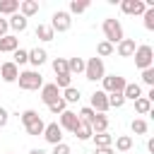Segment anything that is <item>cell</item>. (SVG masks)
<instances>
[{
    "mask_svg": "<svg viewBox=\"0 0 154 154\" xmlns=\"http://www.w3.org/2000/svg\"><path fill=\"white\" fill-rule=\"evenodd\" d=\"M96 53H99V55H111V53H113V46H111L108 41H101V43L96 46Z\"/></svg>",
    "mask_w": 154,
    "mask_h": 154,
    "instance_id": "cell-36",
    "label": "cell"
},
{
    "mask_svg": "<svg viewBox=\"0 0 154 154\" xmlns=\"http://www.w3.org/2000/svg\"><path fill=\"white\" fill-rule=\"evenodd\" d=\"M89 125H91V130H94V132H106V128H108V118H106L103 113H96V116L91 118V123H89Z\"/></svg>",
    "mask_w": 154,
    "mask_h": 154,
    "instance_id": "cell-16",
    "label": "cell"
},
{
    "mask_svg": "<svg viewBox=\"0 0 154 154\" xmlns=\"http://www.w3.org/2000/svg\"><path fill=\"white\" fill-rule=\"evenodd\" d=\"M7 26H10V24H7V19H0V38L7 34Z\"/></svg>",
    "mask_w": 154,
    "mask_h": 154,
    "instance_id": "cell-42",
    "label": "cell"
},
{
    "mask_svg": "<svg viewBox=\"0 0 154 154\" xmlns=\"http://www.w3.org/2000/svg\"><path fill=\"white\" fill-rule=\"evenodd\" d=\"M41 99H43L46 106H51L53 101H58V99H60L58 87H55V84H43V87H41Z\"/></svg>",
    "mask_w": 154,
    "mask_h": 154,
    "instance_id": "cell-8",
    "label": "cell"
},
{
    "mask_svg": "<svg viewBox=\"0 0 154 154\" xmlns=\"http://www.w3.org/2000/svg\"><path fill=\"white\" fill-rule=\"evenodd\" d=\"M116 147H118L120 152H128V149L132 147V137H130V135H120V137L116 140Z\"/></svg>",
    "mask_w": 154,
    "mask_h": 154,
    "instance_id": "cell-31",
    "label": "cell"
},
{
    "mask_svg": "<svg viewBox=\"0 0 154 154\" xmlns=\"http://www.w3.org/2000/svg\"><path fill=\"white\" fill-rule=\"evenodd\" d=\"M120 7H123V12H125V14H142V12L147 10L142 0H123V2H120Z\"/></svg>",
    "mask_w": 154,
    "mask_h": 154,
    "instance_id": "cell-10",
    "label": "cell"
},
{
    "mask_svg": "<svg viewBox=\"0 0 154 154\" xmlns=\"http://www.w3.org/2000/svg\"><path fill=\"white\" fill-rule=\"evenodd\" d=\"M84 75H87V79H103V60L101 58H89L87 63H84Z\"/></svg>",
    "mask_w": 154,
    "mask_h": 154,
    "instance_id": "cell-3",
    "label": "cell"
},
{
    "mask_svg": "<svg viewBox=\"0 0 154 154\" xmlns=\"http://www.w3.org/2000/svg\"><path fill=\"white\" fill-rule=\"evenodd\" d=\"M94 142H96V147H111V135L108 132H96L94 135Z\"/></svg>",
    "mask_w": 154,
    "mask_h": 154,
    "instance_id": "cell-30",
    "label": "cell"
},
{
    "mask_svg": "<svg viewBox=\"0 0 154 154\" xmlns=\"http://www.w3.org/2000/svg\"><path fill=\"white\" fill-rule=\"evenodd\" d=\"M96 154H113L111 147H96Z\"/></svg>",
    "mask_w": 154,
    "mask_h": 154,
    "instance_id": "cell-44",
    "label": "cell"
},
{
    "mask_svg": "<svg viewBox=\"0 0 154 154\" xmlns=\"http://www.w3.org/2000/svg\"><path fill=\"white\" fill-rule=\"evenodd\" d=\"M51 29L55 31H67L70 29V14L67 12H63V10H58L55 14H53V22H51Z\"/></svg>",
    "mask_w": 154,
    "mask_h": 154,
    "instance_id": "cell-7",
    "label": "cell"
},
{
    "mask_svg": "<svg viewBox=\"0 0 154 154\" xmlns=\"http://www.w3.org/2000/svg\"><path fill=\"white\" fill-rule=\"evenodd\" d=\"M7 24H10L14 31H24V29H26V17H22V14H12Z\"/></svg>",
    "mask_w": 154,
    "mask_h": 154,
    "instance_id": "cell-21",
    "label": "cell"
},
{
    "mask_svg": "<svg viewBox=\"0 0 154 154\" xmlns=\"http://www.w3.org/2000/svg\"><path fill=\"white\" fill-rule=\"evenodd\" d=\"M77 123H79L77 113H72V111H63V113H60V128L75 130V128H77Z\"/></svg>",
    "mask_w": 154,
    "mask_h": 154,
    "instance_id": "cell-13",
    "label": "cell"
},
{
    "mask_svg": "<svg viewBox=\"0 0 154 154\" xmlns=\"http://www.w3.org/2000/svg\"><path fill=\"white\" fill-rule=\"evenodd\" d=\"M118 55H123V58L135 55V41H132V38H123V41L118 43Z\"/></svg>",
    "mask_w": 154,
    "mask_h": 154,
    "instance_id": "cell-14",
    "label": "cell"
},
{
    "mask_svg": "<svg viewBox=\"0 0 154 154\" xmlns=\"http://www.w3.org/2000/svg\"><path fill=\"white\" fill-rule=\"evenodd\" d=\"M142 79H144V84H154V67L142 70Z\"/></svg>",
    "mask_w": 154,
    "mask_h": 154,
    "instance_id": "cell-38",
    "label": "cell"
},
{
    "mask_svg": "<svg viewBox=\"0 0 154 154\" xmlns=\"http://www.w3.org/2000/svg\"><path fill=\"white\" fill-rule=\"evenodd\" d=\"M17 67L19 65H24V63H29V51H24V48H17L14 51V60H12Z\"/></svg>",
    "mask_w": 154,
    "mask_h": 154,
    "instance_id": "cell-29",
    "label": "cell"
},
{
    "mask_svg": "<svg viewBox=\"0 0 154 154\" xmlns=\"http://www.w3.org/2000/svg\"><path fill=\"white\" fill-rule=\"evenodd\" d=\"M142 96V89H140V84H135V82H128L125 84V89H123V99H132V101H137Z\"/></svg>",
    "mask_w": 154,
    "mask_h": 154,
    "instance_id": "cell-15",
    "label": "cell"
},
{
    "mask_svg": "<svg viewBox=\"0 0 154 154\" xmlns=\"http://www.w3.org/2000/svg\"><path fill=\"white\" fill-rule=\"evenodd\" d=\"M63 101H65V103H77V101H79V89L67 87V89H65V94H63Z\"/></svg>",
    "mask_w": 154,
    "mask_h": 154,
    "instance_id": "cell-25",
    "label": "cell"
},
{
    "mask_svg": "<svg viewBox=\"0 0 154 154\" xmlns=\"http://www.w3.org/2000/svg\"><path fill=\"white\" fill-rule=\"evenodd\" d=\"M29 154H46V152H43V149H31Z\"/></svg>",
    "mask_w": 154,
    "mask_h": 154,
    "instance_id": "cell-45",
    "label": "cell"
},
{
    "mask_svg": "<svg viewBox=\"0 0 154 154\" xmlns=\"http://www.w3.org/2000/svg\"><path fill=\"white\" fill-rule=\"evenodd\" d=\"M43 137H46V142H51V144H60V142H63V128H60L58 123H51V125L43 128Z\"/></svg>",
    "mask_w": 154,
    "mask_h": 154,
    "instance_id": "cell-5",
    "label": "cell"
},
{
    "mask_svg": "<svg viewBox=\"0 0 154 154\" xmlns=\"http://www.w3.org/2000/svg\"><path fill=\"white\" fill-rule=\"evenodd\" d=\"M103 34H106V41H108L111 46H113V43H120V41H123V26H120V22L113 19V17L103 19Z\"/></svg>",
    "mask_w": 154,
    "mask_h": 154,
    "instance_id": "cell-1",
    "label": "cell"
},
{
    "mask_svg": "<svg viewBox=\"0 0 154 154\" xmlns=\"http://www.w3.org/2000/svg\"><path fill=\"white\" fill-rule=\"evenodd\" d=\"M87 7H89V0H72L70 2V12H77V14L84 12Z\"/></svg>",
    "mask_w": 154,
    "mask_h": 154,
    "instance_id": "cell-32",
    "label": "cell"
},
{
    "mask_svg": "<svg viewBox=\"0 0 154 154\" xmlns=\"http://www.w3.org/2000/svg\"><path fill=\"white\" fill-rule=\"evenodd\" d=\"M94 116H96V111H94V108H89V106H87V108H82V111L77 113V118H79L82 123H91V118H94Z\"/></svg>",
    "mask_w": 154,
    "mask_h": 154,
    "instance_id": "cell-33",
    "label": "cell"
},
{
    "mask_svg": "<svg viewBox=\"0 0 154 154\" xmlns=\"http://www.w3.org/2000/svg\"><path fill=\"white\" fill-rule=\"evenodd\" d=\"M17 10H19V0H0V12L14 14Z\"/></svg>",
    "mask_w": 154,
    "mask_h": 154,
    "instance_id": "cell-23",
    "label": "cell"
},
{
    "mask_svg": "<svg viewBox=\"0 0 154 154\" xmlns=\"http://www.w3.org/2000/svg\"><path fill=\"white\" fill-rule=\"evenodd\" d=\"M125 84H128V82H125L120 75L103 77V91H108V94H111V91H123V89H125Z\"/></svg>",
    "mask_w": 154,
    "mask_h": 154,
    "instance_id": "cell-6",
    "label": "cell"
},
{
    "mask_svg": "<svg viewBox=\"0 0 154 154\" xmlns=\"http://www.w3.org/2000/svg\"><path fill=\"white\" fill-rule=\"evenodd\" d=\"M36 118H38V113H36V111H31V108L22 113V123H24V125H29V123H31V120H36Z\"/></svg>",
    "mask_w": 154,
    "mask_h": 154,
    "instance_id": "cell-37",
    "label": "cell"
},
{
    "mask_svg": "<svg viewBox=\"0 0 154 154\" xmlns=\"http://www.w3.org/2000/svg\"><path fill=\"white\" fill-rule=\"evenodd\" d=\"M48 108H51V113H63V111H65V101H63V99H58V101H53Z\"/></svg>",
    "mask_w": 154,
    "mask_h": 154,
    "instance_id": "cell-40",
    "label": "cell"
},
{
    "mask_svg": "<svg viewBox=\"0 0 154 154\" xmlns=\"http://www.w3.org/2000/svg\"><path fill=\"white\" fill-rule=\"evenodd\" d=\"M149 108H152V101H149L147 96H140V99L135 101V111H137V113H149Z\"/></svg>",
    "mask_w": 154,
    "mask_h": 154,
    "instance_id": "cell-28",
    "label": "cell"
},
{
    "mask_svg": "<svg viewBox=\"0 0 154 154\" xmlns=\"http://www.w3.org/2000/svg\"><path fill=\"white\" fill-rule=\"evenodd\" d=\"M53 154H70V147H67L65 142H60V144H53Z\"/></svg>",
    "mask_w": 154,
    "mask_h": 154,
    "instance_id": "cell-41",
    "label": "cell"
},
{
    "mask_svg": "<svg viewBox=\"0 0 154 154\" xmlns=\"http://www.w3.org/2000/svg\"><path fill=\"white\" fill-rule=\"evenodd\" d=\"M152 48L149 46H140V48H135V65L137 67H142V70H147V67H152Z\"/></svg>",
    "mask_w": 154,
    "mask_h": 154,
    "instance_id": "cell-4",
    "label": "cell"
},
{
    "mask_svg": "<svg viewBox=\"0 0 154 154\" xmlns=\"http://www.w3.org/2000/svg\"><path fill=\"white\" fill-rule=\"evenodd\" d=\"M67 70H70V75L84 72V60H82V58H70V60H67Z\"/></svg>",
    "mask_w": 154,
    "mask_h": 154,
    "instance_id": "cell-22",
    "label": "cell"
},
{
    "mask_svg": "<svg viewBox=\"0 0 154 154\" xmlns=\"http://www.w3.org/2000/svg\"><path fill=\"white\" fill-rule=\"evenodd\" d=\"M72 132H75V137H79V140H89V137L94 135V130H91V125H89V123H82V120L77 123V128H75Z\"/></svg>",
    "mask_w": 154,
    "mask_h": 154,
    "instance_id": "cell-18",
    "label": "cell"
},
{
    "mask_svg": "<svg viewBox=\"0 0 154 154\" xmlns=\"http://www.w3.org/2000/svg\"><path fill=\"white\" fill-rule=\"evenodd\" d=\"M130 128H132V132H137V135H144V132H147V123H144L142 118H135V120L130 123Z\"/></svg>",
    "mask_w": 154,
    "mask_h": 154,
    "instance_id": "cell-34",
    "label": "cell"
},
{
    "mask_svg": "<svg viewBox=\"0 0 154 154\" xmlns=\"http://www.w3.org/2000/svg\"><path fill=\"white\" fill-rule=\"evenodd\" d=\"M5 123H7V111H5L2 106H0V128H2Z\"/></svg>",
    "mask_w": 154,
    "mask_h": 154,
    "instance_id": "cell-43",
    "label": "cell"
},
{
    "mask_svg": "<svg viewBox=\"0 0 154 154\" xmlns=\"http://www.w3.org/2000/svg\"><path fill=\"white\" fill-rule=\"evenodd\" d=\"M144 26L147 29H154V7H147L144 10Z\"/></svg>",
    "mask_w": 154,
    "mask_h": 154,
    "instance_id": "cell-35",
    "label": "cell"
},
{
    "mask_svg": "<svg viewBox=\"0 0 154 154\" xmlns=\"http://www.w3.org/2000/svg\"><path fill=\"white\" fill-rule=\"evenodd\" d=\"M70 79H72V75H58V79H55V87H70Z\"/></svg>",
    "mask_w": 154,
    "mask_h": 154,
    "instance_id": "cell-39",
    "label": "cell"
},
{
    "mask_svg": "<svg viewBox=\"0 0 154 154\" xmlns=\"http://www.w3.org/2000/svg\"><path fill=\"white\" fill-rule=\"evenodd\" d=\"M0 75H2V79H5V82H14V79L19 77V67H17L12 60H10V63H2Z\"/></svg>",
    "mask_w": 154,
    "mask_h": 154,
    "instance_id": "cell-12",
    "label": "cell"
},
{
    "mask_svg": "<svg viewBox=\"0 0 154 154\" xmlns=\"http://www.w3.org/2000/svg\"><path fill=\"white\" fill-rule=\"evenodd\" d=\"M17 82H19V87L22 89H38V87H43V79H41V75L36 72V70H26V72H19V77H17Z\"/></svg>",
    "mask_w": 154,
    "mask_h": 154,
    "instance_id": "cell-2",
    "label": "cell"
},
{
    "mask_svg": "<svg viewBox=\"0 0 154 154\" xmlns=\"http://www.w3.org/2000/svg\"><path fill=\"white\" fill-rule=\"evenodd\" d=\"M24 128H26V132H29V135H43V128H46V125H43V120H41V118H36V120H31V123H29V125H24Z\"/></svg>",
    "mask_w": 154,
    "mask_h": 154,
    "instance_id": "cell-24",
    "label": "cell"
},
{
    "mask_svg": "<svg viewBox=\"0 0 154 154\" xmlns=\"http://www.w3.org/2000/svg\"><path fill=\"white\" fill-rule=\"evenodd\" d=\"M53 70H55V75H70L65 58H55V60H53Z\"/></svg>",
    "mask_w": 154,
    "mask_h": 154,
    "instance_id": "cell-27",
    "label": "cell"
},
{
    "mask_svg": "<svg viewBox=\"0 0 154 154\" xmlns=\"http://www.w3.org/2000/svg\"><path fill=\"white\" fill-rule=\"evenodd\" d=\"M106 96H108V108H111V106L120 108V106L125 103V99H123V91H111V94H106Z\"/></svg>",
    "mask_w": 154,
    "mask_h": 154,
    "instance_id": "cell-26",
    "label": "cell"
},
{
    "mask_svg": "<svg viewBox=\"0 0 154 154\" xmlns=\"http://www.w3.org/2000/svg\"><path fill=\"white\" fill-rule=\"evenodd\" d=\"M29 63L36 65V67L43 65V63H46V51H43V48H34V51H29Z\"/></svg>",
    "mask_w": 154,
    "mask_h": 154,
    "instance_id": "cell-20",
    "label": "cell"
},
{
    "mask_svg": "<svg viewBox=\"0 0 154 154\" xmlns=\"http://www.w3.org/2000/svg\"><path fill=\"white\" fill-rule=\"evenodd\" d=\"M89 108H94V111H99V113L108 111V96H106V91H94V94H91V106H89Z\"/></svg>",
    "mask_w": 154,
    "mask_h": 154,
    "instance_id": "cell-9",
    "label": "cell"
},
{
    "mask_svg": "<svg viewBox=\"0 0 154 154\" xmlns=\"http://www.w3.org/2000/svg\"><path fill=\"white\" fill-rule=\"evenodd\" d=\"M19 10H22V17H31L38 12V2L36 0H22L19 2Z\"/></svg>",
    "mask_w": 154,
    "mask_h": 154,
    "instance_id": "cell-17",
    "label": "cell"
},
{
    "mask_svg": "<svg viewBox=\"0 0 154 154\" xmlns=\"http://www.w3.org/2000/svg\"><path fill=\"white\" fill-rule=\"evenodd\" d=\"M17 48H19V38H17V36L5 34V36L0 38V53H14Z\"/></svg>",
    "mask_w": 154,
    "mask_h": 154,
    "instance_id": "cell-11",
    "label": "cell"
},
{
    "mask_svg": "<svg viewBox=\"0 0 154 154\" xmlns=\"http://www.w3.org/2000/svg\"><path fill=\"white\" fill-rule=\"evenodd\" d=\"M34 34H36V38H41V41H53V29H51V24H38Z\"/></svg>",
    "mask_w": 154,
    "mask_h": 154,
    "instance_id": "cell-19",
    "label": "cell"
}]
</instances>
